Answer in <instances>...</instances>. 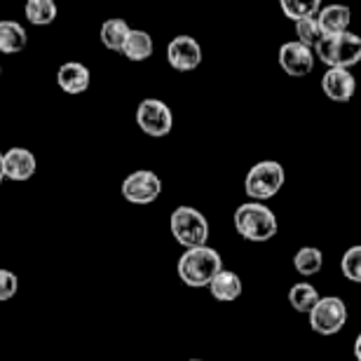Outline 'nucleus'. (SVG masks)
<instances>
[{
	"label": "nucleus",
	"mask_w": 361,
	"mask_h": 361,
	"mask_svg": "<svg viewBox=\"0 0 361 361\" xmlns=\"http://www.w3.org/2000/svg\"><path fill=\"white\" fill-rule=\"evenodd\" d=\"M176 272L180 281L190 288H202L214 281L219 272H223V258L216 249L212 247H197L188 249L180 254L176 263Z\"/></svg>",
	"instance_id": "1"
},
{
	"label": "nucleus",
	"mask_w": 361,
	"mask_h": 361,
	"mask_svg": "<svg viewBox=\"0 0 361 361\" xmlns=\"http://www.w3.org/2000/svg\"><path fill=\"white\" fill-rule=\"evenodd\" d=\"M235 230L244 240L249 242H270L279 230L277 216L270 207L261 204V202H247V204L237 207L235 212Z\"/></svg>",
	"instance_id": "2"
},
{
	"label": "nucleus",
	"mask_w": 361,
	"mask_h": 361,
	"mask_svg": "<svg viewBox=\"0 0 361 361\" xmlns=\"http://www.w3.org/2000/svg\"><path fill=\"white\" fill-rule=\"evenodd\" d=\"M169 228L174 240L188 249H197V247H207L209 240V221L207 216L197 212L192 207H176L169 216Z\"/></svg>",
	"instance_id": "3"
},
{
	"label": "nucleus",
	"mask_w": 361,
	"mask_h": 361,
	"mask_svg": "<svg viewBox=\"0 0 361 361\" xmlns=\"http://www.w3.org/2000/svg\"><path fill=\"white\" fill-rule=\"evenodd\" d=\"M314 56L329 68H352L361 61V38L357 33H343L334 38H322L314 47Z\"/></svg>",
	"instance_id": "4"
},
{
	"label": "nucleus",
	"mask_w": 361,
	"mask_h": 361,
	"mask_svg": "<svg viewBox=\"0 0 361 361\" xmlns=\"http://www.w3.org/2000/svg\"><path fill=\"white\" fill-rule=\"evenodd\" d=\"M286 174H284V167L274 160H263V162H256L254 167L249 169L247 178H244V190L254 202H263L274 197L281 185H284Z\"/></svg>",
	"instance_id": "5"
},
{
	"label": "nucleus",
	"mask_w": 361,
	"mask_h": 361,
	"mask_svg": "<svg viewBox=\"0 0 361 361\" xmlns=\"http://www.w3.org/2000/svg\"><path fill=\"white\" fill-rule=\"evenodd\" d=\"M310 329L319 336H336L348 324V305L338 295H324L307 314Z\"/></svg>",
	"instance_id": "6"
},
{
	"label": "nucleus",
	"mask_w": 361,
	"mask_h": 361,
	"mask_svg": "<svg viewBox=\"0 0 361 361\" xmlns=\"http://www.w3.org/2000/svg\"><path fill=\"white\" fill-rule=\"evenodd\" d=\"M136 125L146 136H153V139H162L171 132L174 127V115H171V108L160 99H143L139 106H136Z\"/></svg>",
	"instance_id": "7"
},
{
	"label": "nucleus",
	"mask_w": 361,
	"mask_h": 361,
	"mask_svg": "<svg viewBox=\"0 0 361 361\" xmlns=\"http://www.w3.org/2000/svg\"><path fill=\"white\" fill-rule=\"evenodd\" d=\"M120 192L129 204H153L162 192V178L150 169L132 171L122 180Z\"/></svg>",
	"instance_id": "8"
},
{
	"label": "nucleus",
	"mask_w": 361,
	"mask_h": 361,
	"mask_svg": "<svg viewBox=\"0 0 361 361\" xmlns=\"http://www.w3.org/2000/svg\"><path fill=\"white\" fill-rule=\"evenodd\" d=\"M279 66L286 75L305 78L314 71V49L300 45L298 40L284 42L279 49Z\"/></svg>",
	"instance_id": "9"
},
{
	"label": "nucleus",
	"mask_w": 361,
	"mask_h": 361,
	"mask_svg": "<svg viewBox=\"0 0 361 361\" xmlns=\"http://www.w3.org/2000/svg\"><path fill=\"white\" fill-rule=\"evenodd\" d=\"M167 61L174 71L188 73L202 63V47L192 35H176L167 45Z\"/></svg>",
	"instance_id": "10"
},
{
	"label": "nucleus",
	"mask_w": 361,
	"mask_h": 361,
	"mask_svg": "<svg viewBox=\"0 0 361 361\" xmlns=\"http://www.w3.org/2000/svg\"><path fill=\"white\" fill-rule=\"evenodd\" d=\"M3 169H5V178L24 183V180L33 178L35 169H38V160H35V155L28 148L17 146L3 153Z\"/></svg>",
	"instance_id": "11"
},
{
	"label": "nucleus",
	"mask_w": 361,
	"mask_h": 361,
	"mask_svg": "<svg viewBox=\"0 0 361 361\" xmlns=\"http://www.w3.org/2000/svg\"><path fill=\"white\" fill-rule=\"evenodd\" d=\"M322 92L336 104H345L355 97L357 80L348 68H329L322 78Z\"/></svg>",
	"instance_id": "12"
},
{
	"label": "nucleus",
	"mask_w": 361,
	"mask_h": 361,
	"mask_svg": "<svg viewBox=\"0 0 361 361\" xmlns=\"http://www.w3.org/2000/svg\"><path fill=\"white\" fill-rule=\"evenodd\" d=\"M90 82H92L90 68L80 61H66L56 71V85H59V90L66 94H73V97L75 94L87 92Z\"/></svg>",
	"instance_id": "13"
},
{
	"label": "nucleus",
	"mask_w": 361,
	"mask_h": 361,
	"mask_svg": "<svg viewBox=\"0 0 361 361\" xmlns=\"http://www.w3.org/2000/svg\"><path fill=\"white\" fill-rule=\"evenodd\" d=\"M350 21H352V12H350V7H345V5H326L317 14V24H319L324 38H334V35L348 33Z\"/></svg>",
	"instance_id": "14"
},
{
	"label": "nucleus",
	"mask_w": 361,
	"mask_h": 361,
	"mask_svg": "<svg viewBox=\"0 0 361 361\" xmlns=\"http://www.w3.org/2000/svg\"><path fill=\"white\" fill-rule=\"evenodd\" d=\"M209 291H212V298L219 302H235L242 295L244 286H242V277L233 270H223L214 277V281L209 284Z\"/></svg>",
	"instance_id": "15"
},
{
	"label": "nucleus",
	"mask_w": 361,
	"mask_h": 361,
	"mask_svg": "<svg viewBox=\"0 0 361 361\" xmlns=\"http://www.w3.org/2000/svg\"><path fill=\"white\" fill-rule=\"evenodd\" d=\"M28 45V33L19 21L3 19L0 21V52L3 54H19Z\"/></svg>",
	"instance_id": "16"
},
{
	"label": "nucleus",
	"mask_w": 361,
	"mask_h": 361,
	"mask_svg": "<svg viewBox=\"0 0 361 361\" xmlns=\"http://www.w3.org/2000/svg\"><path fill=\"white\" fill-rule=\"evenodd\" d=\"M153 38H150V33L148 31H141V28H132L127 35V42H125V47H122V56L129 61H134V63H139V61H146L153 56Z\"/></svg>",
	"instance_id": "17"
},
{
	"label": "nucleus",
	"mask_w": 361,
	"mask_h": 361,
	"mask_svg": "<svg viewBox=\"0 0 361 361\" xmlns=\"http://www.w3.org/2000/svg\"><path fill=\"white\" fill-rule=\"evenodd\" d=\"M129 31H132V28H129L125 19H108V21H104V26H101L99 40L106 49L122 54V47H125Z\"/></svg>",
	"instance_id": "18"
},
{
	"label": "nucleus",
	"mask_w": 361,
	"mask_h": 361,
	"mask_svg": "<svg viewBox=\"0 0 361 361\" xmlns=\"http://www.w3.org/2000/svg\"><path fill=\"white\" fill-rule=\"evenodd\" d=\"M322 295L317 293V288L307 281H300V284H293L291 291H288V305H291L295 312L300 314H310L312 307L319 302Z\"/></svg>",
	"instance_id": "19"
},
{
	"label": "nucleus",
	"mask_w": 361,
	"mask_h": 361,
	"mask_svg": "<svg viewBox=\"0 0 361 361\" xmlns=\"http://www.w3.org/2000/svg\"><path fill=\"white\" fill-rule=\"evenodd\" d=\"M293 268L302 277H314L324 268V254L317 247H302L295 251L293 256Z\"/></svg>",
	"instance_id": "20"
},
{
	"label": "nucleus",
	"mask_w": 361,
	"mask_h": 361,
	"mask_svg": "<svg viewBox=\"0 0 361 361\" xmlns=\"http://www.w3.org/2000/svg\"><path fill=\"white\" fill-rule=\"evenodd\" d=\"M56 3L54 0H28L24 5V17L33 26H49L56 19Z\"/></svg>",
	"instance_id": "21"
},
{
	"label": "nucleus",
	"mask_w": 361,
	"mask_h": 361,
	"mask_svg": "<svg viewBox=\"0 0 361 361\" xmlns=\"http://www.w3.org/2000/svg\"><path fill=\"white\" fill-rule=\"evenodd\" d=\"M322 10L319 0H281V12L286 14V19H291L293 24L300 19L317 17Z\"/></svg>",
	"instance_id": "22"
},
{
	"label": "nucleus",
	"mask_w": 361,
	"mask_h": 361,
	"mask_svg": "<svg viewBox=\"0 0 361 361\" xmlns=\"http://www.w3.org/2000/svg\"><path fill=\"white\" fill-rule=\"evenodd\" d=\"M295 28V35H298V42L300 45H305L310 49H314L317 45L322 42V28L317 24V17H307V19H300L293 24Z\"/></svg>",
	"instance_id": "23"
},
{
	"label": "nucleus",
	"mask_w": 361,
	"mask_h": 361,
	"mask_svg": "<svg viewBox=\"0 0 361 361\" xmlns=\"http://www.w3.org/2000/svg\"><path fill=\"white\" fill-rule=\"evenodd\" d=\"M341 272L345 279L361 284V244L357 247H350L341 258Z\"/></svg>",
	"instance_id": "24"
},
{
	"label": "nucleus",
	"mask_w": 361,
	"mask_h": 361,
	"mask_svg": "<svg viewBox=\"0 0 361 361\" xmlns=\"http://www.w3.org/2000/svg\"><path fill=\"white\" fill-rule=\"evenodd\" d=\"M19 291V277L12 270H0V302L12 300Z\"/></svg>",
	"instance_id": "25"
},
{
	"label": "nucleus",
	"mask_w": 361,
	"mask_h": 361,
	"mask_svg": "<svg viewBox=\"0 0 361 361\" xmlns=\"http://www.w3.org/2000/svg\"><path fill=\"white\" fill-rule=\"evenodd\" d=\"M355 357H357V361H361V334L357 336V341H355Z\"/></svg>",
	"instance_id": "26"
},
{
	"label": "nucleus",
	"mask_w": 361,
	"mask_h": 361,
	"mask_svg": "<svg viewBox=\"0 0 361 361\" xmlns=\"http://www.w3.org/2000/svg\"><path fill=\"white\" fill-rule=\"evenodd\" d=\"M5 180V169H3V153H0V183Z\"/></svg>",
	"instance_id": "27"
},
{
	"label": "nucleus",
	"mask_w": 361,
	"mask_h": 361,
	"mask_svg": "<svg viewBox=\"0 0 361 361\" xmlns=\"http://www.w3.org/2000/svg\"><path fill=\"white\" fill-rule=\"evenodd\" d=\"M0 75H3V66H0Z\"/></svg>",
	"instance_id": "28"
},
{
	"label": "nucleus",
	"mask_w": 361,
	"mask_h": 361,
	"mask_svg": "<svg viewBox=\"0 0 361 361\" xmlns=\"http://www.w3.org/2000/svg\"><path fill=\"white\" fill-rule=\"evenodd\" d=\"M190 361H202V359H190Z\"/></svg>",
	"instance_id": "29"
}]
</instances>
